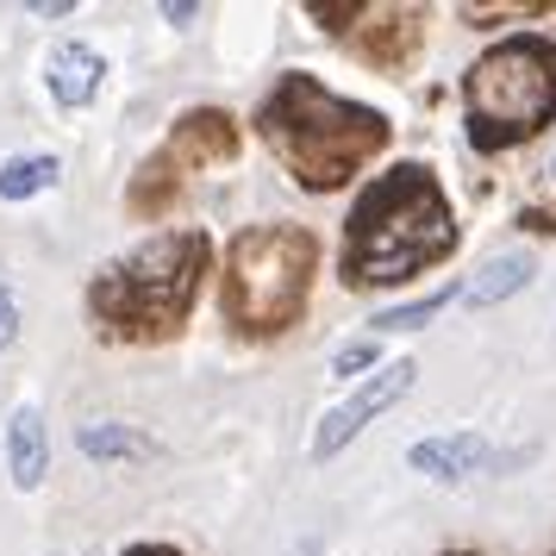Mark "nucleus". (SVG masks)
<instances>
[{"mask_svg": "<svg viewBox=\"0 0 556 556\" xmlns=\"http://www.w3.org/2000/svg\"><path fill=\"white\" fill-rule=\"evenodd\" d=\"M456 251V219L431 169L401 163L363 188L344 219V281L351 288H394Z\"/></svg>", "mask_w": 556, "mask_h": 556, "instance_id": "nucleus-1", "label": "nucleus"}, {"mask_svg": "<svg viewBox=\"0 0 556 556\" xmlns=\"http://www.w3.org/2000/svg\"><path fill=\"white\" fill-rule=\"evenodd\" d=\"M256 131H263V144L288 163V176L306 181V188H338V181H351L356 169L388 144V119H381L376 106L344 101V94H331L319 76H301V70L276 81V94L256 113Z\"/></svg>", "mask_w": 556, "mask_h": 556, "instance_id": "nucleus-2", "label": "nucleus"}, {"mask_svg": "<svg viewBox=\"0 0 556 556\" xmlns=\"http://www.w3.org/2000/svg\"><path fill=\"white\" fill-rule=\"evenodd\" d=\"M201 276H206V231H156L94 276L88 306L113 338H163L188 319V306L201 294Z\"/></svg>", "mask_w": 556, "mask_h": 556, "instance_id": "nucleus-3", "label": "nucleus"}, {"mask_svg": "<svg viewBox=\"0 0 556 556\" xmlns=\"http://www.w3.org/2000/svg\"><path fill=\"white\" fill-rule=\"evenodd\" d=\"M469 101V144L476 151H506L531 138L538 126L556 119V45L538 31H519L476 56V70L463 81Z\"/></svg>", "mask_w": 556, "mask_h": 556, "instance_id": "nucleus-4", "label": "nucleus"}, {"mask_svg": "<svg viewBox=\"0 0 556 556\" xmlns=\"http://www.w3.org/2000/svg\"><path fill=\"white\" fill-rule=\"evenodd\" d=\"M319 244L301 226H251L226 256V313L244 331H281L301 319Z\"/></svg>", "mask_w": 556, "mask_h": 556, "instance_id": "nucleus-5", "label": "nucleus"}, {"mask_svg": "<svg viewBox=\"0 0 556 556\" xmlns=\"http://www.w3.org/2000/svg\"><path fill=\"white\" fill-rule=\"evenodd\" d=\"M413 381H419V363H406V356H401V363H388L381 376H369L351 401L331 406L326 419H319V431H313V456H319V463H326V456H338L356 431L369 426V419H381L394 401H406V394H413Z\"/></svg>", "mask_w": 556, "mask_h": 556, "instance_id": "nucleus-6", "label": "nucleus"}, {"mask_svg": "<svg viewBox=\"0 0 556 556\" xmlns=\"http://www.w3.org/2000/svg\"><path fill=\"white\" fill-rule=\"evenodd\" d=\"M488 456L494 451H488L481 431H444V438H419V444L406 451V463L431 481H463V476H476Z\"/></svg>", "mask_w": 556, "mask_h": 556, "instance_id": "nucleus-7", "label": "nucleus"}, {"mask_svg": "<svg viewBox=\"0 0 556 556\" xmlns=\"http://www.w3.org/2000/svg\"><path fill=\"white\" fill-rule=\"evenodd\" d=\"M45 81H51V94L63 106H88L101 94L106 63H101V51H88V45H56V51L45 56Z\"/></svg>", "mask_w": 556, "mask_h": 556, "instance_id": "nucleus-8", "label": "nucleus"}, {"mask_svg": "<svg viewBox=\"0 0 556 556\" xmlns=\"http://www.w3.org/2000/svg\"><path fill=\"white\" fill-rule=\"evenodd\" d=\"M7 469H13V481H20L26 494L45 481V469H51V431L38 419V406H20V413L7 419Z\"/></svg>", "mask_w": 556, "mask_h": 556, "instance_id": "nucleus-9", "label": "nucleus"}, {"mask_svg": "<svg viewBox=\"0 0 556 556\" xmlns=\"http://www.w3.org/2000/svg\"><path fill=\"white\" fill-rule=\"evenodd\" d=\"M531 269H538V263H531L526 251H506V256H488V263H481V276L469 281V288H463V301L476 306H501V301H513V294H519V288H526L531 281Z\"/></svg>", "mask_w": 556, "mask_h": 556, "instance_id": "nucleus-10", "label": "nucleus"}, {"mask_svg": "<svg viewBox=\"0 0 556 556\" xmlns=\"http://www.w3.org/2000/svg\"><path fill=\"white\" fill-rule=\"evenodd\" d=\"M56 176H63L56 156H13V163L0 169V201H31V194H45Z\"/></svg>", "mask_w": 556, "mask_h": 556, "instance_id": "nucleus-11", "label": "nucleus"}, {"mask_svg": "<svg viewBox=\"0 0 556 556\" xmlns=\"http://www.w3.org/2000/svg\"><path fill=\"white\" fill-rule=\"evenodd\" d=\"M76 444L88 456H151V438H138V431H126V426H81Z\"/></svg>", "mask_w": 556, "mask_h": 556, "instance_id": "nucleus-12", "label": "nucleus"}, {"mask_svg": "<svg viewBox=\"0 0 556 556\" xmlns=\"http://www.w3.org/2000/svg\"><path fill=\"white\" fill-rule=\"evenodd\" d=\"M451 301H456V288H438V294H426V301L388 306V313H376V331H413V326H426V319H438Z\"/></svg>", "mask_w": 556, "mask_h": 556, "instance_id": "nucleus-13", "label": "nucleus"}, {"mask_svg": "<svg viewBox=\"0 0 556 556\" xmlns=\"http://www.w3.org/2000/svg\"><path fill=\"white\" fill-rule=\"evenodd\" d=\"M376 356H381L376 338H363V344H344V351L331 356V376H338V381H351L356 369H376Z\"/></svg>", "mask_w": 556, "mask_h": 556, "instance_id": "nucleus-14", "label": "nucleus"}, {"mask_svg": "<svg viewBox=\"0 0 556 556\" xmlns=\"http://www.w3.org/2000/svg\"><path fill=\"white\" fill-rule=\"evenodd\" d=\"M13 331H20V301H13V288L0 281V351L13 344Z\"/></svg>", "mask_w": 556, "mask_h": 556, "instance_id": "nucleus-15", "label": "nucleus"}, {"mask_svg": "<svg viewBox=\"0 0 556 556\" xmlns=\"http://www.w3.org/2000/svg\"><path fill=\"white\" fill-rule=\"evenodd\" d=\"M31 13H38V20H63V13H70V0H31Z\"/></svg>", "mask_w": 556, "mask_h": 556, "instance_id": "nucleus-16", "label": "nucleus"}, {"mask_svg": "<svg viewBox=\"0 0 556 556\" xmlns=\"http://www.w3.org/2000/svg\"><path fill=\"white\" fill-rule=\"evenodd\" d=\"M126 556H181V551H169V544H131Z\"/></svg>", "mask_w": 556, "mask_h": 556, "instance_id": "nucleus-17", "label": "nucleus"}]
</instances>
